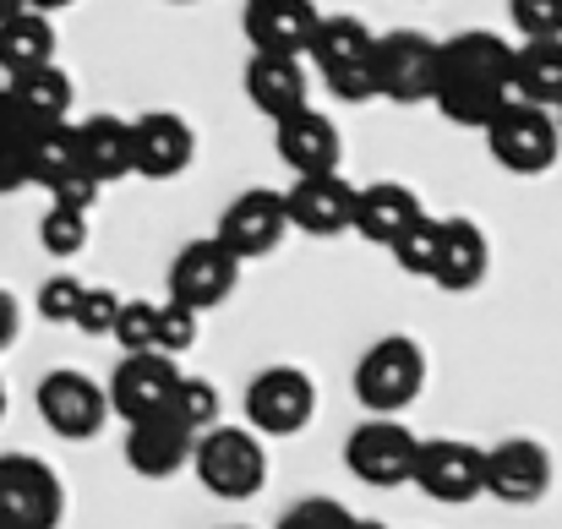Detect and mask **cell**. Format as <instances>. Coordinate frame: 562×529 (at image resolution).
I'll return each mask as SVG.
<instances>
[{
  "label": "cell",
  "instance_id": "obj_42",
  "mask_svg": "<svg viewBox=\"0 0 562 529\" xmlns=\"http://www.w3.org/2000/svg\"><path fill=\"white\" fill-rule=\"evenodd\" d=\"M0 415H5V382H0Z\"/></svg>",
  "mask_w": 562,
  "mask_h": 529
},
{
  "label": "cell",
  "instance_id": "obj_44",
  "mask_svg": "<svg viewBox=\"0 0 562 529\" xmlns=\"http://www.w3.org/2000/svg\"><path fill=\"white\" fill-rule=\"evenodd\" d=\"M224 529H246V525H224Z\"/></svg>",
  "mask_w": 562,
  "mask_h": 529
},
{
  "label": "cell",
  "instance_id": "obj_33",
  "mask_svg": "<svg viewBox=\"0 0 562 529\" xmlns=\"http://www.w3.org/2000/svg\"><path fill=\"white\" fill-rule=\"evenodd\" d=\"M191 345H196V312L176 306V301H159V323H154V354H170V360H181Z\"/></svg>",
  "mask_w": 562,
  "mask_h": 529
},
{
  "label": "cell",
  "instance_id": "obj_14",
  "mask_svg": "<svg viewBox=\"0 0 562 529\" xmlns=\"http://www.w3.org/2000/svg\"><path fill=\"white\" fill-rule=\"evenodd\" d=\"M235 279H240V262H235L213 235H202V240H187V246H181V257H176V268H170V301L202 317V312H213V306L229 301Z\"/></svg>",
  "mask_w": 562,
  "mask_h": 529
},
{
  "label": "cell",
  "instance_id": "obj_7",
  "mask_svg": "<svg viewBox=\"0 0 562 529\" xmlns=\"http://www.w3.org/2000/svg\"><path fill=\"white\" fill-rule=\"evenodd\" d=\"M317 415V382L301 365H268L246 382V426L257 437H301Z\"/></svg>",
  "mask_w": 562,
  "mask_h": 529
},
{
  "label": "cell",
  "instance_id": "obj_11",
  "mask_svg": "<svg viewBox=\"0 0 562 529\" xmlns=\"http://www.w3.org/2000/svg\"><path fill=\"white\" fill-rule=\"evenodd\" d=\"M38 420H44L55 437H66V442L99 437L104 420H110L104 382H93L88 371H71V365L49 371V376L38 382Z\"/></svg>",
  "mask_w": 562,
  "mask_h": 529
},
{
  "label": "cell",
  "instance_id": "obj_18",
  "mask_svg": "<svg viewBox=\"0 0 562 529\" xmlns=\"http://www.w3.org/2000/svg\"><path fill=\"white\" fill-rule=\"evenodd\" d=\"M191 448H196V431H187L170 409L143 415V420H126V464L143 481H170L176 470H187Z\"/></svg>",
  "mask_w": 562,
  "mask_h": 529
},
{
  "label": "cell",
  "instance_id": "obj_13",
  "mask_svg": "<svg viewBox=\"0 0 562 529\" xmlns=\"http://www.w3.org/2000/svg\"><path fill=\"white\" fill-rule=\"evenodd\" d=\"M552 492V453L536 437H508L486 448V497L503 508H530Z\"/></svg>",
  "mask_w": 562,
  "mask_h": 529
},
{
  "label": "cell",
  "instance_id": "obj_25",
  "mask_svg": "<svg viewBox=\"0 0 562 529\" xmlns=\"http://www.w3.org/2000/svg\"><path fill=\"white\" fill-rule=\"evenodd\" d=\"M246 99L268 115L284 121L295 110H306V71L290 55H251L246 60Z\"/></svg>",
  "mask_w": 562,
  "mask_h": 529
},
{
  "label": "cell",
  "instance_id": "obj_26",
  "mask_svg": "<svg viewBox=\"0 0 562 529\" xmlns=\"http://www.w3.org/2000/svg\"><path fill=\"white\" fill-rule=\"evenodd\" d=\"M514 104L562 110V38H530L514 49Z\"/></svg>",
  "mask_w": 562,
  "mask_h": 529
},
{
  "label": "cell",
  "instance_id": "obj_19",
  "mask_svg": "<svg viewBox=\"0 0 562 529\" xmlns=\"http://www.w3.org/2000/svg\"><path fill=\"white\" fill-rule=\"evenodd\" d=\"M486 268H492V240L475 218H442L437 229V268H431V284L448 290V295H470L486 284Z\"/></svg>",
  "mask_w": 562,
  "mask_h": 529
},
{
  "label": "cell",
  "instance_id": "obj_1",
  "mask_svg": "<svg viewBox=\"0 0 562 529\" xmlns=\"http://www.w3.org/2000/svg\"><path fill=\"white\" fill-rule=\"evenodd\" d=\"M431 104L453 126H486L503 104H514V44L470 27L453 38H437V88Z\"/></svg>",
  "mask_w": 562,
  "mask_h": 529
},
{
  "label": "cell",
  "instance_id": "obj_35",
  "mask_svg": "<svg viewBox=\"0 0 562 529\" xmlns=\"http://www.w3.org/2000/svg\"><path fill=\"white\" fill-rule=\"evenodd\" d=\"M115 312H121V295L110 290V284H82V301H77V312H71V328H82V334H110L115 328Z\"/></svg>",
  "mask_w": 562,
  "mask_h": 529
},
{
  "label": "cell",
  "instance_id": "obj_28",
  "mask_svg": "<svg viewBox=\"0 0 562 529\" xmlns=\"http://www.w3.org/2000/svg\"><path fill=\"white\" fill-rule=\"evenodd\" d=\"M77 170V126L60 121V126H33L27 143H22V180L33 185H55Z\"/></svg>",
  "mask_w": 562,
  "mask_h": 529
},
{
  "label": "cell",
  "instance_id": "obj_27",
  "mask_svg": "<svg viewBox=\"0 0 562 529\" xmlns=\"http://www.w3.org/2000/svg\"><path fill=\"white\" fill-rule=\"evenodd\" d=\"M38 66H55V22L38 16V11L5 16L0 22V71L22 77V71H38Z\"/></svg>",
  "mask_w": 562,
  "mask_h": 529
},
{
  "label": "cell",
  "instance_id": "obj_30",
  "mask_svg": "<svg viewBox=\"0 0 562 529\" xmlns=\"http://www.w3.org/2000/svg\"><path fill=\"white\" fill-rule=\"evenodd\" d=\"M218 387L207 382V376H181V387H176V398H170V415L187 426V431H213L218 426Z\"/></svg>",
  "mask_w": 562,
  "mask_h": 529
},
{
  "label": "cell",
  "instance_id": "obj_23",
  "mask_svg": "<svg viewBox=\"0 0 562 529\" xmlns=\"http://www.w3.org/2000/svg\"><path fill=\"white\" fill-rule=\"evenodd\" d=\"M77 170L93 185H115V180L132 176V121L88 115L77 126Z\"/></svg>",
  "mask_w": 562,
  "mask_h": 529
},
{
  "label": "cell",
  "instance_id": "obj_40",
  "mask_svg": "<svg viewBox=\"0 0 562 529\" xmlns=\"http://www.w3.org/2000/svg\"><path fill=\"white\" fill-rule=\"evenodd\" d=\"M16 11H27V0H0V22H5V16H16Z\"/></svg>",
  "mask_w": 562,
  "mask_h": 529
},
{
  "label": "cell",
  "instance_id": "obj_20",
  "mask_svg": "<svg viewBox=\"0 0 562 529\" xmlns=\"http://www.w3.org/2000/svg\"><path fill=\"white\" fill-rule=\"evenodd\" d=\"M323 11L312 0H246V38L257 55H290L301 60L312 49Z\"/></svg>",
  "mask_w": 562,
  "mask_h": 529
},
{
  "label": "cell",
  "instance_id": "obj_4",
  "mask_svg": "<svg viewBox=\"0 0 562 529\" xmlns=\"http://www.w3.org/2000/svg\"><path fill=\"white\" fill-rule=\"evenodd\" d=\"M426 387V354L415 339L404 334H387L376 339L372 350L356 360V398L372 409V415H387L398 420V409H409Z\"/></svg>",
  "mask_w": 562,
  "mask_h": 529
},
{
  "label": "cell",
  "instance_id": "obj_34",
  "mask_svg": "<svg viewBox=\"0 0 562 529\" xmlns=\"http://www.w3.org/2000/svg\"><path fill=\"white\" fill-rule=\"evenodd\" d=\"M350 525H356V514H350L345 503H334V497H306V503L284 508V519L273 529H350Z\"/></svg>",
  "mask_w": 562,
  "mask_h": 529
},
{
  "label": "cell",
  "instance_id": "obj_38",
  "mask_svg": "<svg viewBox=\"0 0 562 529\" xmlns=\"http://www.w3.org/2000/svg\"><path fill=\"white\" fill-rule=\"evenodd\" d=\"M16 328H22V312H16V295L11 290H0V350L16 339Z\"/></svg>",
  "mask_w": 562,
  "mask_h": 529
},
{
  "label": "cell",
  "instance_id": "obj_17",
  "mask_svg": "<svg viewBox=\"0 0 562 529\" xmlns=\"http://www.w3.org/2000/svg\"><path fill=\"white\" fill-rule=\"evenodd\" d=\"M284 218L301 229V235H317V240H334V235H350V218H356V185L339 176H295V185L284 191Z\"/></svg>",
  "mask_w": 562,
  "mask_h": 529
},
{
  "label": "cell",
  "instance_id": "obj_21",
  "mask_svg": "<svg viewBox=\"0 0 562 529\" xmlns=\"http://www.w3.org/2000/svg\"><path fill=\"white\" fill-rule=\"evenodd\" d=\"M273 148H279V159L295 176H334L339 170V154H345L339 126L323 110H312V104L295 110V115H284V121H273Z\"/></svg>",
  "mask_w": 562,
  "mask_h": 529
},
{
  "label": "cell",
  "instance_id": "obj_39",
  "mask_svg": "<svg viewBox=\"0 0 562 529\" xmlns=\"http://www.w3.org/2000/svg\"><path fill=\"white\" fill-rule=\"evenodd\" d=\"M66 5H77V0H27V11H38V16H49V11H66Z\"/></svg>",
  "mask_w": 562,
  "mask_h": 529
},
{
  "label": "cell",
  "instance_id": "obj_6",
  "mask_svg": "<svg viewBox=\"0 0 562 529\" xmlns=\"http://www.w3.org/2000/svg\"><path fill=\"white\" fill-rule=\"evenodd\" d=\"M66 486L33 453H0V529H60Z\"/></svg>",
  "mask_w": 562,
  "mask_h": 529
},
{
  "label": "cell",
  "instance_id": "obj_29",
  "mask_svg": "<svg viewBox=\"0 0 562 529\" xmlns=\"http://www.w3.org/2000/svg\"><path fill=\"white\" fill-rule=\"evenodd\" d=\"M437 229H442V218L420 213V218L387 246L393 262H398V273H409V279H431V268H437Z\"/></svg>",
  "mask_w": 562,
  "mask_h": 529
},
{
  "label": "cell",
  "instance_id": "obj_45",
  "mask_svg": "<svg viewBox=\"0 0 562 529\" xmlns=\"http://www.w3.org/2000/svg\"><path fill=\"white\" fill-rule=\"evenodd\" d=\"M181 5H187V0H181Z\"/></svg>",
  "mask_w": 562,
  "mask_h": 529
},
{
  "label": "cell",
  "instance_id": "obj_32",
  "mask_svg": "<svg viewBox=\"0 0 562 529\" xmlns=\"http://www.w3.org/2000/svg\"><path fill=\"white\" fill-rule=\"evenodd\" d=\"M154 323H159V301H121L110 334L126 354H154Z\"/></svg>",
  "mask_w": 562,
  "mask_h": 529
},
{
  "label": "cell",
  "instance_id": "obj_43",
  "mask_svg": "<svg viewBox=\"0 0 562 529\" xmlns=\"http://www.w3.org/2000/svg\"><path fill=\"white\" fill-rule=\"evenodd\" d=\"M558 132H562V110H558Z\"/></svg>",
  "mask_w": 562,
  "mask_h": 529
},
{
  "label": "cell",
  "instance_id": "obj_12",
  "mask_svg": "<svg viewBox=\"0 0 562 529\" xmlns=\"http://www.w3.org/2000/svg\"><path fill=\"white\" fill-rule=\"evenodd\" d=\"M284 229H290V218H284V191L251 185V191H240V196L224 207L213 240H218L235 262H251V257H268V251L284 240Z\"/></svg>",
  "mask_w": 562,
  "mask_h": 529
},
{
  "label": "cell",
  "instance_id": "obj_36",
  "mask_svg": "<svg viewBox=\"0 0 562 529\" xmlns=\"http://www.w3.org/2000/svg\"><path fill=\"white\" fill-rule=\"evenodd\" d=\"M514 27L530 38H562V0H508Z\"/></svg>",
  "mask_w": 562,
  "mask_h": 529
},
{
  "label": "cell",
  "instance_id": "obj_10",
  "mask_svg": "<svg viewBox=\"0 0 562 529\" xmlns=\"http://www.w3.org/2000/svg\"><path fill=\"white\" fill-rule=\"evenodd\" d=\"M415 448H420V437H415L404 420L372 415V420H361V426L350 431V442H345V464H350L356 481L393 492V486H409Z\"/></svg>",
  "mask_w": 562,
  "mask_h": 529
},
{
  "label": "cell",
  "instance_id": "obj_5",
  "mask_svg": "<svg viewBox=\"0 0 562 529\" xmlns=\"http://www.w3.org/2000/svg\"><path fill=\"white\" fill-rule=\"evenodd\" d=\"M486 154L508 170V176H541L552 170L562 154V132L552 110H536V104H503L486 126Z\"/></svg>",
  "mask_w": 562,
  "mask_h": 529
},
{
  "label": "cell",
  "instance_id": "obj_9",
  "mask_svg": "<svg viewBox=\"0 0 562 529\" xmlns=\"http://www.w3.org/2000/svg\"><path fill=\"white\" fill-rule=\"evenodd\" d=\"M372 77H376V99L431 104V88H437V38H426L415 27L382 33L372 49Z\"/></svg>",
  "mask_w": 562,
  "mask_h": 529
},
{
  "label": "cell",
  "instance_id": "obj_22",
  "mask_svg": "<svg viewBox=\"0 0 562 529\" xmlns=\"http://www.w3.org/2000/svg\"><path fill=\"white\" fill-rule=\"evenodd\" d=\"M420 196L398 180H376V185H356V218L350 229L367 240V246H393L415 218H420Z\"/></svg>",
  "mask_w": 562,
  "mask_h": 529
},
{
  "label": "cell",
  "instance_id": "obj_31",
  "mask_svg": "<svg viewBox=\"0 0 562 529\" xmlns=\"http://www.w3.org/2000/svg\"><path fill=\"white\" fill-rule=\"evenodd\" d=\"M38 246L49 257H77L88 246V213H71V207H55L49 202V213L38 218Z\"/></svg>",
  "mask_w": 562,
  "mask_h": 529
},
{
  "label": "cell",
  "instance_id": "obj_37",
  "mask_svg": "<svg viewBox=\"0 0 562 529\" xmlns=\"http://www.w3.org/2000/svg\"><path fill=\"white\" fill-rule=\"evenodd\" d=\"M77 301H82V279H77V273H55V279H44L38 295H33V306H38L44 323H71Z\"/></svg>",
  "mask_w": 562,
  "mask_h": 529
},
{
  "label": "cell",
  "instance_id": "obj_8",
  "mask_svg": "<svg viewBox=\"0 0 562 529\" xmlns=\"http://www.w3.org/2000/svg\"><path fill=\"white\" fill-rule=\"evenodd\" d=\"M409 486H420L442 508H464V503L486 497V448L459 442V437H431L415 448Z\"/></svg>",
  "mask_w": 562,
  "mask_h": 529
},
{
  "label": "cell",
  "instance_id": "obj_3",
  "mask_svg": "<svg viewBox=\"0 0 562 529\" xmlns=\"http://www.w3.org/2000/svg\"><path fill=\"white\" fill-rule=\"evenodd\" d=\"M372 49H376V33L361 16H323L306 55L317 60V71H323V82L334 88V99L367 104V99H376Z\"/></svg>",
  "mask_w": 562,
  "mask_h": 529
},
{
  "label": "cell",
  "instance_id": "obj_16",
  "mask_svg": "<svg viewBox=\"0 0 562 529\" xmlns=\"http://www.w3.org/2000/svg\"><path fill=\"white\" fill-rule=\"evenodd\" d=\"M196 159V132L176 110H148L132 121V176L176 180Z\"/></svg>",
  "mask_w": 562,
  "mask_h": 529
},
{
  "label": "cell",
  "instance_id": "obj_15",
  "mask_svg": "<svg viewBox=\"0 0 562 529\" xmlns=\"http://www.w3.org/2000/svg\"><path fill=\"white\" fill-rule=\"evenodd\" d=\"M181 365L170 354H121V365L110 371L104 382V398L121 420H143V415H159L170 409L176 387H181Z\"/></svg>",
  "mask_w": 562,
  "mask_h": 529
},
{
  "label": "cell",
  "instance_id": "obj_41",
  "mask_svg": "<svg viewBox=\"0 0 562 529\" xmlns=\"http://www.w3.org/2000/svg\"><path fill=\"white\" fill-rule=\"evenodd\" d=\"M350 529H387V525H372V519H356V525Z\"/></svg>",
  "mask_w": 562,
  "mask_h": 529
},
{
  "label": "cell",
  "instance_id": "obj_2",
  "mask_svg": "<svg viewBox=\"0 0 562 529\" xmlns=\"http://www.w3.org/2000/svg\"><path fill=\"white\" fill-rule=\"evenodd\" d=\"M191 475L202 481V492H213L218 503H246L268 486V448L257 431L246 426H213L196 437L191 448Z\"/></svg>",
  "mask_w": 562,
  "mask_h": 529
},
{
  "label": "cell",
  "instance_id": "obj_24",
  "mask_svg": "<svg viewBox=\"0 0 562 529\" xmlns=\"http://www.w3.org/2000/svg\"><path fill=\"white\" fill-rule=\"evenodd\" d=\"M5 104L11 115L33 132V126H60L71 115V77L60 66H38V71H22V77H5Z\"/></svg>",
  "mask_w": 562,
  "mask_h": 529
}]
</instances>
